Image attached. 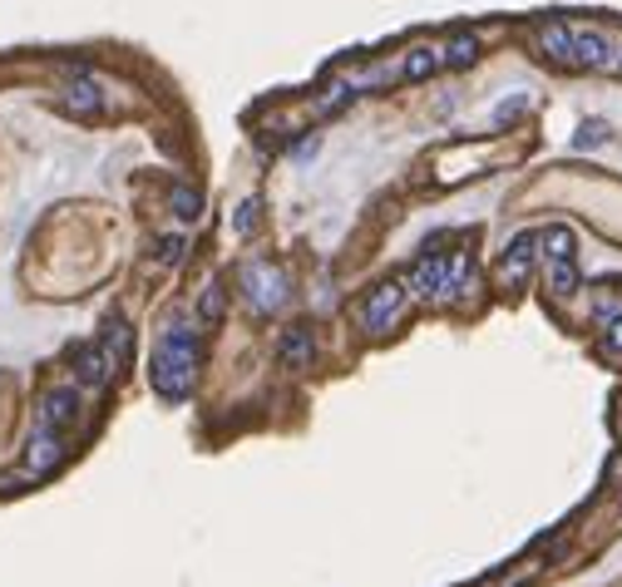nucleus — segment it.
Instances as JSON below:
<instances>
[{
    "label": "nucleus",
    "mask_w": 622,
    "mask_h": 587,
    "mask_svg": "<svg viewBox=\"0 0 622 587\" xmlns=\"http://www.w3.org/2000/svg\"><path fill=\"white\" fill-rule=\"evenodd\" d=\"M282 361L287 365H307L311 361V336L301 332V326H291V332L282 336Z\"/></svg>",
    "instance_id": "obj_9"
},
{
    "label": "nucleus",
    "mask_w": 622,
    "mask_h": 587,
    "mask_svg": "<svg viewBox=\"0 0 622 587\" xmlns=\"http://www.w3.org/2000/svg\"><path fill=\"white\" fill-rule=\"evenodd\" d=\"M602 139V124H583V134H579V143L588 149V143H598Z\"/></svg>",
    "instance_id": "obj_14"
},
{
    "label": "nucleus",
    "mask_w": 622,
    "mask_h": 587,
    "mask_svg": "<svg viewBox=\"0 0 622 587\" xmlns=\"http://www.w3.org/2000/svg\"><path fill=\"white\" fill-rule=\"evenodd\" d=\"M194 371H198V346L188 332H169L163 346L153 351V365H149V380L163 400H183L194 390Z\"/></svg>",
    "instance_id": "obj_1"
},
{
    "label": "nucleus",
    "mask_w": 622,
    "mask_h": 587,
    "mask_svg": "<svg viewBox=\"0 0 622 587\" xmlns=\"http://www.w3.org/2000/svg\"><path fill=\"white\" fill-rule=\"evenodd\" d=\"M217 316H223V291L208 287V297H203V321H217Z\"/></svg>",
    "instance_id": "obj_12"
},
{
    "label": "nucleus",
    "mask_w": 622,
    "mask_h": 587,
    "mask_svg": "<svg viewBox=\"0 0 622 587\" xmlns=\"http://www.w3.org/2000/svg\"><path fill=\"white\" fill-rule=\"evenodd\" d=\"M173 203H178V213H183V217H194V213H198V192L178 188V192H173Z\"/></svg>",
    "instance_id": "obj_13"
},
{
    "label": "nucleus",
    "mask_w": 622,
    "mask_h": 587,
    "mask_svg": "<svg viewBox=\"0 0 622 587\" xmlns=\"http://www.w3.org/2000/svg\"><path fill=\"white\" fill-rule=\"evenodd\" d=\"M602 351H608V355H622V311L608 321V332H602Z\"/></svg>",
    "instance_id": "obj_11"
},
{
    "label": "nucleus",
    "mask_w": 622,
    "mask_h": 587,
    "mask_svg": "<svg viewBox=\"0 0 622 587\" xmlns=\"http://www.w3.org/2000/svg\"><path fill=\"white\" fill-rule=\"evenodd\" d=\"M528 262H534V237H514V247L505 252V267H499V277L514 287V282L528 277Z\"/></svg>",
    "instance_id": "obj_8"
},
{
    "label": "nucleus",
    "mask_w": 622,
    "mask_h": 587,
    "mask_svg": "<svg viewBox=\"0 0 622 587\" xmlns=\"http://www.w3.org/2000/svg\"><path fill=\"white\" fill-rule=\"evenodd\" d=\"M75 415H79V396H75V385H60V390H50V396H45V405H40V425L65 429V425H75Z\"/></svg>",
    "instance_id": "obj_5"
},
{
    "label": "nucleus",
    "mask_w": 622,
    "mask_h": 587,
    "mask_svg": "<svg viewBox=\"0 0 622 587\" xmlns=\"http://www.w3.org/2000/svg\"><path fill=\"white\" fill-rule=\"evenodd\" d=\"M400 307H406V287H400V282H386V287H376L371 301L361 307V326L365 332H386L390 321L400 316Z\"/></svg>",
    "instance_id": "obj_3"
},
{
    "label": "nucleus",
    "mask_w": 622,
    "mask_h": 587,
    "mask_svg": "<svg viewBox=\"0 0 622 587\" xmlns=\"http://www.w3.org/2000/svg\"><path fill=\"white\" fill-rule=\"evenodd\" d=\"M470 287H474V272L464 267V262H445V257H425V262H415V272H410V291L425 301H455Z\"/></svg>",
    "instance_id": "obj_2"
},
{
    "label": "nucleus",
    "mask_w": 622,
    "mask_h": 587,
    "mask_svg": "<svg viewBox=\"0 0 622 587\" xmlns=\"http://www.w3.org/2000/svg\"><path fill=\"white\" fill-rule=\"evenodd\" d=\"M242 282H247V301H252V307H258V311L282 307V297H287V291H282V277H277V272H268V267H262V262H252V267H242Z\"/></svg>",
    "instance_id": "obj_4"
},
{
    "label": "nucleus",
    "mask_w": 622,
    "mask_h": 587,
    "mask_svg": "<svg viewBox=\"0 0 622 587\" xmlns=\"http://www.w3.org/2000/svg\"><path fill=\"white\" fill-rule=\"evenodd\" d=\"M60 460H65V445H60V429L40 425V429H35V439H30V470H35V474H50Z\"/></svg>",
    "instance_id": "obj_6"
},
{
    "label": "nucleus",
    "mask_w": 622,
    "mask_h": 587,
    "mask_svg": "<svg viewBox=\"0 0 622 587\" xmlns=\"http://www.w3.org/2000/svg\"><path fill=\"white\" fill-rule=\"evenodd\" d=\"M114 365H119V355L99 341V346H89V351H79V380H85V385H104L109 375H114Z\"/></svg>",
    "instance_id": "obj_7"
},
{
    "label": "nucleus",
    "mask_w": 622,
    "mask_h": 587,
    "mask_svg": "<svg viewBox=\"0 0 622 587\" xmlns=\"http://www.w3.org/2000/svg\"><path fill=\"white\" fill-rule=\"evenodd\" d=\"M548 287H553V297H569V291L579 287V272H573V262H553V272H548Z\"/></svg>",
    "instance_id": "obj_10"
}]
</instances>
